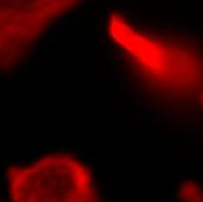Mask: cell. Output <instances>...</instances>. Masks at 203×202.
Returning <instances> with one entry per match:
<instances>
[{"label": "cell", "instance_id": "4", "mask_svg": "<svg viewBox=\"0 0 203 202\" xmlns=\"http://www.w3.org/2000/svg\"><path fill=\"white\" fill-rule=\"evenodd\" d=\"M179 199L182 201L203 202V188L195 181H186L179 189Z\"/></svg>", "mask_w": 203, "mask_h": 202}, {"label": "cell", "instance_id": "2", "mask_svg": "<svg viewBox=\"0 0 203 202\" xmlns=\"http://www.w3.org/2000/svg\"><path fill=\"white\" fill-rule=\"evenodd\" d=\"M8 196L14 202H96L95 175L75 154L57 152L7 169Z\"/></svg>", "mask_w": 203, "mask_h": 202}, {"label": "cell", "instance_id": "1", "mask_svg": "<svg viewBox=\"0 0 203 202\" xmlns=\"http://www.w3.org/2000/svg\"><path fill=\"white\" fill-rule=\"evenodd\" d=\"M106 31L138 76L158 94L190 98L203 91V55L181 37L147 32L123 13H111Z\"/></svg>", "mask_w": 203, "mask_h": 202}, {"label": "cell", "instance_id": "5", "mask_svg": "<svg viewBox=\"0 0 203 202\" xmlns=\"http://www.w3.org/2000/svg\"><path fill=\"white\" fill-rule=\"evenodd\" d=\"M200 100H201L202 106H203V91H202V92H201V95H200Z\"/></svg>", "mask_w": 203, "mask_h": 202}, {"label": "cell", "instance_id": "3", "mask_svg": "<svg viewBox=\"0 0 203 202\" xmlns=\"http://www.w3.org/2000/svg\"><path fill=\"white\" fill-rule=\"evenodd\" d=\"M88 0H0V71L26 61L46 34Z\"/></svg>", "mask_w": 203, "mask_h": 202}]
</instances>
